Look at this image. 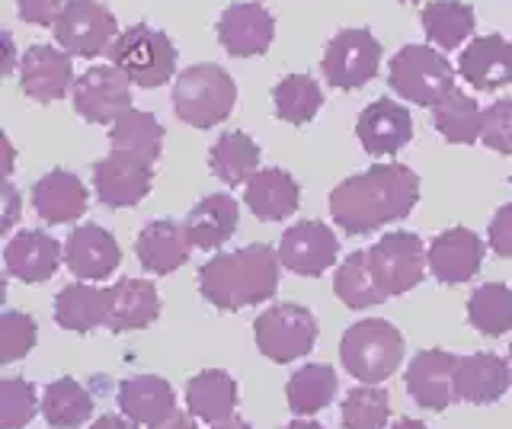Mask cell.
I'll use <instances>...</instances> for the list:
<instances>
[{
  "mask_svg": "<svg viewBox=\"0 0 512 429\" xmlns=\"http://www.w3.org/2000/svg\"><path fill=\"white\" fill-rule=\"evenodd\" d=\"M420 202V177L404 164H375L330 193V215L346 234H372L400 221Z\"/></svg>",
  "mask_w": 512,
  "mask_h": 429,
  "instance_id": "obj_1",
  "label": "cell"
},
{
  "mask_svg": "<svg viewBox=\"0 0 512 429\" xmlns=\"http://www.w3.org/2000/svg\"><path fill=\"white\" fill-rule=\"evenodd\" d=\"M279 266V250L266 244L218 253L199 269V292L208 305L221 311L260 305L279 289Z\"/></svg>",
  "mask_w": 512,
  "mask_h": 429,
  "instance_id": "obj_2",
  "label": "cell"
},
{
  "mask_svg": "<svg viewBox=\"0 0 512 429\" xmlns=\"http://www.w3.org/2000/svg\"><path fill=\"white\" fill-rule=\"evenodd\" d=\"M340 359L362 385H381L404 362V333L391 321H359L343 333Z\"/></svg>",
  "mask_w": 512,
  "mask_h": 429,
  "instance_id": "obj_3",
  "label": "cell"
},
{
  "mask_svg": "<svg viewBox=\"0 0 512 429\" xmlns=\"http://www.w3.org/2000/svg\"><path fill=\"white\" fill-rule=\"evenodd\" d=\"M237 103L234 77L218 65H192L173 84V109L192 129H212Z\"/></svg>",
  "mask_w": 512,
  "mask_h": 429,
  "instance_id": "obj_4",
  "label": "cell"
},
{
  "mask_svg": "<svg viewBox=\"0 0 512 429\" xmlns=\"http://www.w3.org/2000/svg\"><path fill=\"white\" fill-rule=\"evenodd\" d=\"M388 84L413 106H436L455 90V68L429 45H407L391 58Z\"/></svg>",
  "mask_w": 512,
  "mask_h": 429,
  "instance_id": "obj_5",
  "label": "cell"
},
{
  "mask_svg": "<svg viewBox=\"0 0 512 429\" xmlns=\"http://www.w3.org/2000/svg\"><path fill=\"white\" fill-rule=\"evenodd\" d=\"M112 65H116L135 87H164L176 71V49L167 33L138 23L128 26L112 45Z\"/></svg>",
  "mask_w": 512,
  "mask_h": 429,
  "instance_id": "obj_6",
  "label": "cell"
},
{
  "mask_svg": "<svg viewBox=\"0 0 512 429\" xmlns=\"http://www.w3.org/2000/svg\"><path fill=\"white\" fill-rule=\"evenodd\" d=\"M317 333V317L304 305H292V301L266 308L253 324L256 349L279 365L308 356L317 343Z\"/></svg>",
  "mask_w": 512,
  "mask_h": 429,
  "instance_id": "obj_7",
  "label": "cell"
},
{
  "mask_svg": "<svg viewBox=\"0 0 512 429\" xmlns=\"http://www.w3.org/2000/svg\"><path fill=\"white\" fill-rule=\"evenodd\" d=\"M368 266H372V276L381 285V292L394 298L423 282L429 253L413 231H391L375 247H368Z\"/></svg>",
  "mask_w": 512,
  "mask_h": 429,
  "instance_id": "obj_8",
  "label": "cell"
},
{
  "mask_svg": "<svg viewBox=\"0 0 512 429\" xmlns=\"http://www.w3.org/2000/svg\"><path fill=\"white\" fill-rule=\"evenodd\" d=\"M55 39L68 55L77 58H100L112 52L119 39L116 17L96 0H68V7L55 23Z\"/></svg>",
  "mask_w": 512,
  "mask_h": 429,
  "instance_id": "obj_9",
  "label": "cell"
},
{
  "mask_svg": "<svg viewBox=\"0 0 512 429\" xmlns=\"http://www.w3.org/2000/svg\"><path fill=\"white\" fill-rule=\"evenodd\" d=\"M320 68H324L330 87L359 90L368 81H375V74L381 68V45L368 29H343L327 45Z\"/></svg>",
  "mask_w": 512,
  "mask_h": 429,
  "instance_id": "obj_10",
  "label": "cell"
},
{
  "mask_svg": "<svg viewBox=\"0 0 512 429\" xmlns=\"http://www.w3.org/2000/svg\"><path fill=\"white\" fill-rule=\"evenodd\" d=\"M154 164L128 151H112L93 164V189L106 209H128L151 193Z\"/></svg>",
  "mask_w": 512,
  "mask_h": 429,
  "instance_id": "obj_11",
  "label": "cell"
},
{
  "mask_svg": "<svg viewBox=\"0 0 512 429\" xmlns=\"http://www.w3.org/2000/svg\"><path fill=\"white\" fill-rule=\"evenodd\" d=\"M132 81L116 68H90L74 84V109L93 125L122 119L132 109Z\"/></svg>",
  "mask_w": 512,
  "mask_h": 429,
  "instance_id": "obj_12",
  "label": "cell"
},
{
  "mask_svg": "<svg viewBox=\"0 0 512 429\" xmlns=\"http://www.w3.org/2000/svg\"><path fill=\"white\" fill-rule=\"evenodd\" d=\"M340 241L324 221H298L279 241V263L295 276H324L336 263Z\"/></svg>",
  "mask_w": 512,
  "mask_h": 429,
  "instance_id": "obj_13",
  "label": "cell"
},
{
  "mask_svg": "<svg viewBox=\"0 0 512 429\" xmlns=\"http://www.w3.org/2000/svg\"><path fill=\"white\" fill-rule=\"evenodd\" d=\"M458 359L461 356L445 353V349H423L410 359L407 391L423 410H445L452 401H458Z\"/></svg>",
  "mask_w": 512,
  "mask_h": 429,
  "instance_id": "obj_14",
  "label": "cell"
},
{
  "mask_svg": "<svg viewBox=\"0 0 512 429\" xmlns=\"http://www.w3.org/2000/svg\"><path fill=\"white\" fill-rule=\"evenodd\" d=\"M272 36H276V20L256 0L253 4H231L218 20V42L234 58L266 55Z\"/></svg>",
  "mask_w": 512,
  "mask_h": 429,
  "instance_id": "obj_15",
  "label": "cell"
},
{
  "mask_svg": "<svg viewBox=\"0 0 512 429\" xmlns=\"http://www.w3.org/2000/svg\"><path fill=\"white\" fill-rule=\"evenodd\" d=\"M20 87L29 100L36 103H55L68 97L74 87V65L71 55L55 49V45H32L23 55Z\"/></svg>",
  "mask_w": 512,
  "mask_h": 429,
  "instance_id": "obj_16",
  "label": "cell"
},
{
  "mask_svg": "<svg viewBox=\"0 0 512 429\" xmlns=\"http://www.w3.org/2000/svg\"><path fill=\"white\" fill-rule=\"evenodd\" d=\"M64 263L84 282L109 279L122 263V250L106 228L100 225H80L64 241Z\"/></svg>",
  "mask_w": 512,
  "mask_h": 429,
  "instance_id": "obj_17",
  "label": "cell"
},
{
  "mask_svg": "<svg viewBox=\"0 0 512 429\" xmlns=\"http://www.w3.org/2000/svg\"><path fill=\"white\" fill-rule=\"evenodd\" d=\"M356 135L362 141V148L372 157H394L397 151H404L413 138L410 109H404L394 100L368 103L356 122Z\"/></svg>",
  "mask_w": 512,
  "mask_h": 429,
  "instance_id": "obj_18",
  "label": "cell"
},
{
  "mask_svg": "<svg viewBox=\"0 0 512 429\" xmlns=\"http://www.w3.org/2000/svg\"><path fill=\"white\" fill-rule=\"evenodd\" d=\"M484 263V241L471 228H448L429 244V273L445 285H461L477 276Z\"/></svg>",
  "mask_w": 512,
  "mask_h": 429,
  "instance_id": "obj_19",
  "label": "cell"
},
{
  "mask_svg": "<svg viewBox=\"0 0 512 429\" xmlns=\"http://www.w3.org/2000/svg\"><path fill=\"white\" fill-rule=\"evenodd\" d=\"M64 247L45 231H20L4 247V266L20 282H45L58 273Z\"/></svg>",
  "mask_w": 512,
  "mask_h": 429,
  "instance_id": "obj_20",
  "label": "cell"
},
{
  "mask_svg": "<svg viewBox=\"0 0 512 429\" xmlns=\"http://www.w3.org/2000/svg\"><path fill=\"white\" fill-rule=\"evenodd\" d=\"M160 295L148 279H119L106 289V327L112 333L141 330L157 321Z\"/></svg>",
  "mask_w": 512,
  "mask_h": 429,
  "instance_id": "obj_21",
  "label": "cell"
},
{
  "mask_svg": "<svg viewBox=\"0 0 512 429\" xmlns=\"http://www.w3.org/2000/svg\"><path fill=\"white\" fill-rule=\"evenodd\" d=\"M189 250H192V241H189L186 225L170 218L144 225L135 244L138 263L154 276H170L173 269H180L189 260Z\"/></svg>",
  "mask_w": 512,
  "mask_h": 429,
  "instance_id": "obj_22",
  "label": "cell"
},
{
  "mask_svg": "<svg viewBox=\"0 0 512 429\" xmlns=\"http://www.w3.org/2000/svg\"><path fill=\"white\" fill-rule=\"evenodd\" d=\"M512 385V365L496 353H471L458 359V401L496 404Z\"/></svg>",
  "mask_w": 512,
  "mask_h": 429,
  "instance_id": "obj_23",
  "label": "cell"
},
{
  "mask_svg": "<svg viewBox=\"0 0 512 429\" xmlns=\"http://www.w3.org/2000/svg\"><path fill=\"white\" fill-rule=\"evenodd\" d=\"M461 77L477 90H500L512 84V42L503 36H480L458 61Z\"/></svg>",
  "mask_w": 512,
  "mask_h": 429,
  "instance_id": "obj_24",
  "label": "cell"
},
{
  "mask_svg": "<svg viewBox=\"0 0 512 429\" xmlns=\"http://www.w3.org/2000/svg\"><path fill=\"white\" fill-rule=\"evenodd\" d=\"M32 209L48 225H68L87 212V189L74 173L52 170L32 186Z\"/></svg>",
  "mask_w": 512,
  "mask_h": 429,
  "instance_id": "obj_25",
  "label": "cell"
},
{
  "mask_svg": "<svg viewBox=\"0 0 512 429\" xmlns=\"http://www.w3.org/2000/svg\"><path fill=\"white\" fill-rule=\"evenodd\" d=\"M116 401L125 417H132L135 423H148V426L164 423L170 413H176V391L170 388V381L160 375H135L122 381Z\"/></svg>",
  "mask_w": 512,
  "mask_h": 429,
  "instance_id": "obj_26",
  "label": "cell"
},
{
  "mask_svg": "<svg viewBox=\"0 0 512 429\" xmlns=\"http://www.w3.org/2000/svg\"><path fill=\"white\" fill-rule=\"evenodd\" d=\"M244 202L250 205V212L260 218V221H282V218L298 212L301 189H298L292 173L269 167V170H260L247 183Z\"/></svg>",
  "mask_w": 512,
  "mask_h": 429,
  "instance_id": "obj_27",
  "label": "cell"
},
{
  "mask_svg": "<svg viewBox=\"0 0 512 429\" xmlns=\"http://www.w3.org/2000/svg\"><path fill=\"white\" fill-rule=\"evenodd\" d=\"M186 407L196 420L215 426L234 417L237 407V381L221 369H205L189 378L186 385Z\"/></svg>",
  "mask_w": 512,
  "mask_h": 429,
  "instance_id": "obj_28",
  "label": "cell"
},
{
  "mask_svg": "<svg viewBox=\"0 0 512 429\" xmlns=\"http://www.w3.org/2000/svg\"><path fill=\"white\" fill-rule=\"evenodd\" d=\"M237 221H240V209L234 196L228 193L205 196L186 218L189 241L199 250H218L224 241H231V234L237 231Z\"/></svg>",
  "mask_w": 512,
  "mask_h": 429,
  "instance_id": "obj_29",
  "label": "cell"
},
{
  "mask_svg": "<svg viewBox=\"0 0 512 429\" xmlns=\"http://www.w3.org/2000/svg\"><path fill=\"white\" fill-rule=\"evenodd\" d=\"M208 167L224 186H247L260 173V148L244 132H224L208 151Z\"/></svg>",
  "mask_w": 512,
  "mask_h": 429,
  "instance_id": "obj_30",
  "label": "cell"
},
{
  "mask_svg": "<svg viewBox=\"0 0 512 429\" xmlns=\"http://www.w3.org/2000/svg\"><path fill=\"white\" fill-rule=\"evenodd\" d=\"M55 321L64 330L90 333L106 327V289H93L84 282H68L55 295Z\"/></svg>",
  "mask_w": 512,
  "mask_h": 429,
  "instance_id": "obj_31",
  "label": "cell"
},
{
  "mask_svg": "<svg viewBox=\"0 0 512 429\" xmlns=\"http://www.w3.org/2000/svg\"><path fill=\"white\" fill-rule=\"evenodd\" d=\"M336 388H340V378L330 369L327 362H308L304 369H298L285 385L288 407L298 417H314L324 407H330Z\"/></svg>",
  "mask_w": 512,
  "mask_h": 429,
  "instance_id": "obj_32",
  "label": "cell"
},
{
  "mask_svg": "<svg viewBox=\"0 0 512 429\" xmlns=\"http://www.w3.org/2000/svg\"><path fill=\"white\" fill-rule=\"evenodd\" d=\"M109 145H112V151H128V154L141 157V161L154 164L160 151H164V125H160L151 113L128 109L122 119L112 122Z\"/></svg>",
  "mask_w": 512,
  "mask_h": 429,
  "instance_id": "obj_33",
  "label": "cell"
},
{
  "mask_svg": "<svg viewBox=\"0 0 512 429\" xmlns=\"http://www.w3.org/2000/svg\"><path fill=\"white\" fill-rule=\"evenodd\" d=\"M42 417L52 429H77L93 417V397L74 378H58L45 388Z\"/></svg>",
  "mask_w": 512,
  "mask_h": 429,
  "instance_id": "obj_34",
  "label": "cell"
},
{
  "mask_svg": "<svg viewBox=\"0 0 512 429\" xmlns=\"http://www.w3.org/2000/svg\"><path fill=\"white\" fill-rule=\"evenodd\" d=\"M432 125L452 145H474V141H480V132H484V109L468 93L452 90L442 103L432 106Z\"/></svg>",
  "mask_w": 512,
  "mask_h": 429,
  "instance_id": "obj_35",
  "label": "cell"
},
{
  "mask_svg": "<svg viewBox=\"0 0 512 429\" xmlns=\"http://www.w3.org/2000/svg\"><path fill=\"white\" fill-rule=\"evenodd\" d=\"M333 289H336V298H340L343 305L352 308V311L375 308V305H381L384 298H388L381 292V285L375 282V276H372V266H368V250L349 253V257L343 260V266L336 269Z\"/></svg>",
  "mask_w": 512,
  "mask_h": 429,
  "instance_id": "obj_36",
  "label": "cell"
},
{
  "mask_svg": "<svg viewBox=\"0 0 512 429\" xmlns=\"http://www.w3.org/2000/svg\"><path fill=\"white\" fill-rule=\"evenodd\" d=\"M423 29L442 52L461 49V42L474 33V10L461 0H432L423 10Z\"/></svg>",
  "mask_w": 512,
  "mask_h": 429,
  "instance_id": "obj_37",
  "label": "cell"
},
{
  "mask_svg": "<svg viewBox=\"0 0 512 429\" xmlns=\"http://www.w3.org/2000/svg\"><path fill=\"white\" fill-rule=\"evenodd\" d=\"M468 321L484 337H503L512 330V289L503 282H487L468 298Z\"/></svg>",
  "mask_w": 512,
  "mask_h": 429,
  "instance_id": "obj_38",
  "label": "cell"
},
{
  "mask_svg": "<svg viewBox=\"0 0 512 429\" xmlns=\"http://www.w3.org/2000/svg\"><path fill=\"white\" fill-rule=\"evenodd\" d=\"M272 103H276V116L292 122V125H304L311 122L320 106H324V93L314 84V77L308 74H288L272 87Z\"/></svg>",
  "mask_w": 512,
  "mask_h": 429,
  "instance_id": "obj_39",
  "label": "cell"
},
{
  "mask_svg": "<svg viewBox=\"0 0 512 429\" xmlns=\"http://www.w3.org/2000/svg\"><path fill=\"white\" fill-rule=\"evenodd\" d=\"M343 426L346 429H384L391 417V397L378 385H362L352 388L343 397Z\"/></svg>",
  "mask_w": 512,
  "mask_h": 429,
  "instance_id": "obj_40",
  "label": "cell"
},
{
  "mask_svg": "<svg viewBox=\"0 0 512 429\" xmlns=\"http://www.w3.org/2000/svg\"><path fill=\"white\" fill-rule=\"evenodd\" d=\"M39 410L36 385L26 378L0 381V429H23Z\"/></svg>",
  "mask_w": 512,
  "mask_h": 429,
  "instance_id": "obj_41",
  "label": "cell"
},
{
  "mask_svg": "<svg viewBox=\"0 0 512 429\" xmlns=\"http://www.w3.org/2000/svg\"><path fill=\"white\" fill-rule=\"evenodd\" d=\"M39 327L29 314L23 311H4L0 314V362L10 365L23 359L32 346H36Z\"/></svg>",
  "mask_w": 512,
  "mask_h": 429,
  "instance_id": "obj_42",
  "label": "cell"
},
{
  "mask_svg": "<svg viewBox=\"0 0 512 429\" xmlns=\"http://www.w3.org/2000/svg\"><path fill=\"white\" fill-rule=\"evenodd\" d=\"M480 141L500 154H512V100H496L487 109Z\"/></svg>",
  "mask_w": 512,
  "mask_h": 429,
  "instance_id": "obj_43",
  "label": "cell"
},
{
  "mask_svg": "<svg viewBox=\"0 0 512 429\" xmlns=\"http://www.w3.org/2000/svg\"><path fill=\"white\" fill-rule=\"evenodd\" d=\"M20 7V20L32 26H52L68 7V0H16Z\"/></svg>",
  "mask_w": 512,
  "mask_h": 429,
  "instance_id": "obj_44",
  "label": "cell"
},
{
  "mask_svg": "<svg viewBox=\"0 0 512 429\" xmlns=\"http://www.w3.org/2000/svg\"><path fill=\"white\" fill-rule=\"evenodd\" d=\"M487 237H490V247H493L496 257L512 260V202L503 205V209L493 215Z\"/></svg>",
  "mask_w": 512,
  "mask_h": 429,
  "instance_id": "obj_45",
  "label": "cell"
},
{
  "mask_svg": "<svg viewBox=\"0 0 512 429\" xmlns=\"http://www.w3.org/2000/svg\"><path fill=\"white\" fill-rule=\"evenodd\" d=\"M16 215H20V193L7 183L4 186V221H0V231H10L13 228V221H16Z\"/></svg>",
  "mask_w": 512,
  "mask_h": 429,
  "instance_id": "obj_46",
  "label": "cell"
},
{
  "mask_svg": "<svg viewBox=\"0 0 512 429\" xmlns=\"http://www.w3.org/2000/svg\"><path fill=\"white\" fill-rule=\"evenodd\" d=\"M90 429H138V423L132 417H112V413H106V417L93 420Z\"/></svg>",
  "mask_w": 512,
  "mask_h": 429,
  "instance_id": "obj_47",
  "label": "cell"
},
{
  "mask_svg": "<svg viewBox=\"0 0 512 429\" xmlns=\"http://www.w3.org/2000/svg\"><path fill=\"white\" fill-rule=\"evenodd\" d=\"M151 429H196V423H192L186 413H170V417L164 420V423H157V426H151Z\"/></svg>",
  "mask_w": 512,
  "mask_h": 429,
  "instance_id": "obj_48",
  "label": "cell"
},
{
  "mask_svg": "<svg viewBox=\"0 0 512 429\" xmlns=\"http://www.w3.org/2000/svg\"><path fill=\"white\" fill-rule=\"evenodd\" d=\"M212 429H253L247 420H240V417H228V420H221V423H215Z\"/></svg>",
  "mask_w": 512,
  "mask_h": 429,
  "instance_id": "obj_49",
  "label": "cell"
},
{
  "mask_svg": "<svg viewBox=\"0 0 512 429\" xmlns=\"http://www.w3.org/2000/svg\"><path fill=\"white\" fill-rule=\"evenodd\" d=\"M391 429H429V426H426V423H420V420H410V417H407V420H397Z\"/></svg>",
  "mask_w": 512,
  "mask_h": 429,
  "instance_id": "obj_50",
  "label": "cell"
},
{
  "mask_svg": "<svg viewBox=\"0 0 512 429\" xmlns=\"http://www.w3.org/2000/svg\"><path fill=\"white\" fill-rule=\"evenodd\" d=\"M285 429H327V426H320V423H314V420H292Z\"/></svg>",
  "mask_w": 512,
  "mask_h": 429,
  "instance_id": "obj_51",
  "label": "cell"
},
{
  "mask_svg": "<svg viewBox=\"0 0 512 429\" xmlns=\"http://www.w3.org/2000/svg\"><path fill=\"white\" fill-rule=\"evenodd\" d=\"M4 42H7V71H13V65H16V61H13V42H10V33H4Z\"/></svg>",
  "mask_w": 512,
  "mask_h": 429,
  "instance_id": "obj_52",
  "label": "cell"
},
{
  "mask_svg": "<svg viewBox=\"0 0 512 429\" xmlns=\"http://www.w3.org/2000/svg\"><path fill=\"white\" fill-rule=\"evenodd\" d=\"M400 4H420V0H400Z\"/></svg>",
  "mask_w": 512,
  "mask_h": 429,
  "instance_id": "obj_53",
  "label": "cell"
},
{
  "mask_svg": "<svg viewBox=\"0 0 512 429\" xmlns=\"http://www.w3.org/2000/svg\"><path fill=\"white\" fill-rule=\"evenodd\" d=\"M509 365H512V343H509Z\"/></svg>",
  "mask_w": 512,
  "mask_h": 429,
  "instance_id": "obj_54",
  "label": "cell"
}]
</instances>
